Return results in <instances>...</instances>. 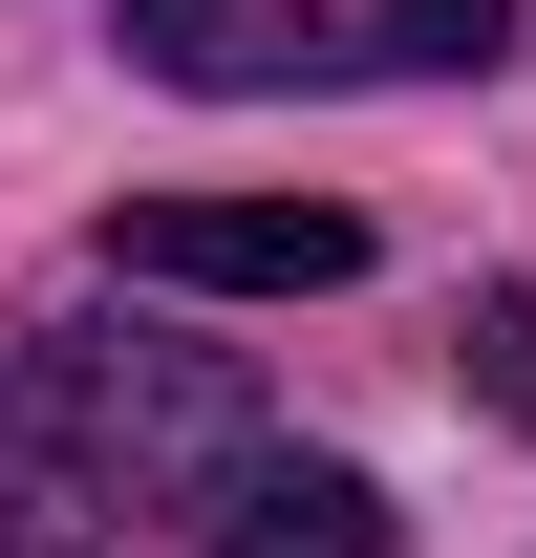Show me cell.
Wrapping results in <instances>:
<instances>
[{
    "label": "cell",
    "instance_id": "1",
    "mask_svg": "<svg viewBox=\"0 0 536 558\" xmlns=\"http://www.w3.org/2000/svg\"><path fill=\"white\" fill-rule=\"evenodd\" d=\"M108 258L194 279V301H343L365 279V215L343 194H150V215H108Z\"/></svg>",
    "mask_w": 536,
    "mask_h": 558
},
{
    "label": "cell",
    "instance_id": "2",
    "mask_svg": "<svg viewBox=\"0 0 536 558\" xmlns=\"http://www.w3.org/2000/svg\"><path fill=\"white\" fill-rule=\"evenodd\" d=\"M130 65L150 86H365V22H322V0H130Z\"/></svg>",
    "mask_w": 536,
    "mask_h": 558
},
{
    "label": "cell",
    "instance_id": "3",
    "mask_svg": "<svg viewBox=\"0 0 536 558\" xmlns=\"http://www.w3.org/2000/svg\"><path fill=\"white\" fill-rule=\"evenodd\" d=\"M215 558H387V494L343 451H236L215 473Z\"/></svg>",
    "mask_w": 536,
    "mask_h": 558
},
{
    "label": "cell",
    "instance_id": "4",
    "mask_svg": "<svg viewBox=\"0 0 536 558\" xmlns=\"http://www.w3.org/2000/svg\"><path fill=\"white\" fill-rule=\"evenodd\" d=\"M451 65H515V0H365V86H451Z\"/></svg>",
    "mask_w": 536,
    "mask_h": 558
},
{
    "label": "cell",
    "instance_id": "5",
    "mask_svg": "<svg viewBox=\"0 0 536 558\" xmlns=\"http://www.w3.org/2000/svg\"><path fill=\"white\" fill-rule=\"evenodd\" d=\"M472 387H494V409L536 429V323H494V344H472Z\"/></svg>",
    "mask_w": 536,
    "mask_h": 558
}]
</instances>
